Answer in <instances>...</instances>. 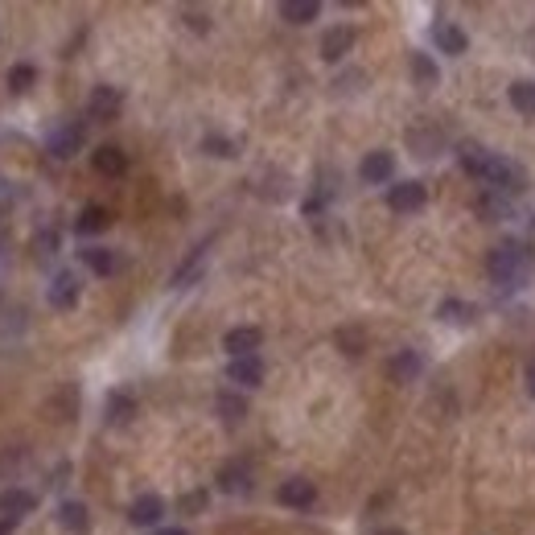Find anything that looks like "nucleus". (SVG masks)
Wrapping results in <instances>:
<instances>
[{"label": "nucleus", "instance_id": "f8f14e48", "mask_svg": "<svg viewBox=\"0 0 535 535\" xmlns=\"http://www.w3.org/2000/svg\"><path fill=\"white\" fill-rule=\"evenodd\" d=\"M226 379L239 387H259L264 383V363H259V354H247V358H231L226 366Z\"/></svg>", "mask_w": 535, "mask_h": 535}, {"label": "nucleus", "instance_id": "423d86ee", "mask_svg": "<svg viewBox=\"0 0 535 535\" xmlns=\"http://www.w3.org/2000/svg\"><path fill=\"white\" fill-rule=\"evenodd\" d=\"M45 300L54 309H75L78 305V276L75 272H58V276L45 284Z\"/></svg>", "mask_w": 535, "mask_h": 535}, {"label": "nucleus", "instance_id": "b1692460", "mask_svg": "<svg viewBox=\"0 0 535 535\" xmlns=\"http://www.w3.org/2000/svg\"><path fill=\"white\" fill-rule=\"evenodd\" d=\"M132 416H136V399H132L128 391H111V396H107V420H111V424H128Z\"/></svg>", "mask_w": 535, "mask_h": 535}, {"label": "nucleus", "instance_id": "a211bd4d", "mask_svg": "<svg viewBox=\"0 0 535 535\" xmlns=\"http://www.w3.org/2000/svg\"><path fill=\"white\" fill-rule=\"evenodd\" d=\"M420 371H424V358H420V350H399L396 358L387 363V374H391L396 383H412Z\"/></svg>", "mask_w": 535, "mask_h": 535}, {"label": "nucleus", "instance_id": "7ed1b4c3", "mask_svg": "<svg viewBox=\"0 0 535 535\" xmlns=\"http://www.w3.org/2000/svg\"><path fill=\"white\" fill-rule=\"evenodd\" d=\"M83 140H86L83 119H66V124H58V128L45 136V152L58 157V160H66V157H75V152L83 149Z\"/></svg>", "mask_w": 535, "mask_h": 535}, {"label": "nucleus", "instance_id": "f3484780", "mask_svg": "<svg viewBox=\"0 0 535 535\" xmlns=\"http://www.w3.org/2000/svg\"><path fill=\"white\" fill-rule=\"evenodd\" d=\"M107 226H111V210H107V206H99V202L83 206V210H78V218H75L78 235H99V231H107Z\"/></svg>", "mask_w": 535, "mask_h": 535}, {"label": "nucleus", "instance_id": "dca6fc26", "mask_svg": "<svg viewBox=\"0 0 535 535\" xmlns=\"http://www.w3.org/2000/svg\"><path fill=\"white\" fill-rule=\"evenodd\" d=\"M33 506H37V498H33L29 490H21V486L0 494V514H4V519H17V523H21L25 514H33Z\"/></svg>", "mask_w": 535, "mask_h": 535}, {"label": "nucleus", "instance_id": "393cba45", "mask_svg": "<svg viewBox=\"0 0 535 535\" xmlns=\"http://www.w3.org/2000/svg\"><path fill=\"white\" fill-rule=\"evenodd\" d=\"M214 407H218V416H223L226 424H239V420L247 416V399H243V396H235V391H218Z\"/></svg>", "mask_w": 535, "mask_h": 535}, {"label": "nucleus", "instance_id": "20e7f679", "mask_svg": "<svg viewBox=\"0 0 535 535\" xmlns=\"http://www.w3.org/2000/svg\"><path fill=\"white\" fill-rule=\"evenodd\" d=\"M124 111V91L119 86H95L91 99H86V116L95 119V124H111V119Z\"/></svg>", "mask_w": 535, "mask_h": 535}, {"label": "nucleus", "instance_id": "5701e85b", "mask_svg": "<svg viewBox=\"0 0 535 535\" xmlns=\"http://www.w3.org/2000/svg\"><path fill=\"white\" fill-rule=\"evenodd\" d=\"M83 264L91 268L95 276H111V272L119 268V256H116V251H107V247H86V251H83Z\"/></svg>", "mask_w": 535, "mask_h": 535}, {"label": "nucleus", "instance_id": "9d476101", "mask_svg": "<svg viewBox=\"0 0 535 535\" xmlns=\"http://www.w3.org/2000/svg\"><path fill=\"white\" fill-rule=\"evenodd\" d=\"M350 50H354V29L350 25H333V29H325V37H321V58H325V62H342Z\"/></svg>", "mask_w": 535, "mask_h": 535}, {"label": "nucleus", "instance_id": "6e6552de", "mask_svg": "<svg viewBox=\"0 0 535 535\" xmlns=\"http://www.w3.org/2000/svg\"><path fill=\"white\" fill-rule=\"evenodd\" d=\"M424 185L420 182H396L391 185V190H387V206H391V210L396 214H412V210H420V206H424Z\"/></svg>", "mask_w": 535, "mask_h": 535}, {"label": "nucleus", "instance_id": "6ab92c4d", "mask_svg": "<svg viewBox=\"0 0 535 535\" xmlns=\"http://www.w3.org/2000/svg\"><path fill=\"white\" fill-rule=\"evenodd\" d=\"M457 160H461V169L470 173V177H482V169H486L490 152L482 149L478 140H461V144H457Z\"/></svg>", "mask_w": 535, "mask_h": 535}, {"label": "nucleus", "instance_id": "2eb2a0df", "mask_svg": "<svg viewBox=\"0 0 535 535\" xmlns=\"http://www.w3.org/2000/svg\"><path fill=\"white\" fill-rule=\"evenodd\" d=\"M160 514H165V498H160V494H140L136 503L128 506V519L136 527H157Z\"/></svg>", "mask_w": 535, "mask_h": 535}, {"label": "nucleus", "instance_id": "f704fd0d", "mask_svg": "<svg viewBox=\"0 0 535 535\" xmlns=\"http://www.w3.org/2000/svg\"><path fill=\"white\" fill-rule=\"evenodd\" d=\"M12 527H17V519H4V514H0V535H12Z\"/></svg>", "mask_w": 535, "mask_h": 535}, {"label": "nucleus", "instance_id": "412c9836", "mask_svg": "<svg viewBox=\"0 0 535 535\" xmlns=\"http://www.w3.org/2000/svg\"><path fill=\"white\" fill-rule=\"evenodd\" d=\"M317 12H321L317 0H284V4H280V17L289 25H309V21H317Z\"/></svg>", "mask_w": 535, "mask_h": 535}, {"label": "nucleus", "instance_id": "ddd939ff", "mask_svg": "<svg viewBox=\"0 0 535 535\" xmlns=\"http://www.w3.org/2000/svg\"><path fill=\"white\" fill-rule=\"evenodd\" d=\"M91 165H95V173H103V177H124V169H128V152L116 149V144H99V149L91 152Z\"/></svg>", "mask_w": 535, "mask_h": 535}, {"label": "nucleus", "instance_id": "aec40b11", "mask_svg": "<svg viewBox=\"0 0 535 535\" xmlns=\"http://www.w3.org/2000/svg\"><path fill=\"white\" fill-rule=\"evenodd\" d=\"M58 523H62L70 535H83L86 527H91V514H86V506H83V503H75V498H66V503L58 506Z\"/></svg>", "mask_w": 535, "mask_h": 535}, {"label": "nucleus", "instance_id": "4c0bfd02", "mask_svg": "<svg viewBox=\"0 0 535 535\" xmlns=\"http://www.w3.org/2000/svg\"><path fill=\"white\" fill-rule=\"evenodd\" d=\"M0 247H4V239H0Z\"/></svg>", "mask_w": 535, "mask_h": 535}, {"label": "nucleus", "instance_id": "a878e982", "mask_svg": "<svg viewBox=\"0 0 535 535\" xmlns=\"http://www.w3.org/2000/svg\"><path fill=\"white\" fill-rule=\"evenodd\" d=\"M473 313H478L473 305H465V300H453V297H449V300H440L437 317H440V321H449V325H470Z\"/></svg>", "mask_w": 535, "mask_h": 535}, {"label": "nucleus", "instance_id": "e433bc0d", "mask_svg": "<svg viewBox=\"0 0 535 535\" xmlns=\"http://www.w3.org/2000/svg\"><path fill=\"white\" fill-rule=\"evenodd\" d=\"M374 535H407V531H399V527H387V531H374Z\"/></svg>", "mask_w": 535, "mask_h": 535}, {"label": "nucleus", "instance_id": "cd10ccee", "mask_svg": "<svg viewBox=\"0 0 535 535\" xmlns=\"http://www.w3.org/2000/svg\"><path fill=\"white\" fill-rule=\"evenodd\" d=\"M33 83H37V66L17 62V66L9 70V91H12V95H25V91H29Z\"/></svg>", "mask_w": 535, "mask_h": 535}, {"label": "nucleus", "instance_id": "bb28decb", "mask_svg": "<svg viewBox=\"0 0 535 535\" xmlns=\"http://www.w3.org/2000/svg\"><path fill=\"white\" fill-rule=\"evenodd\" d=\"M412 78H416L420 86H437V83H440L437 62H432L428 54H412Z\"/></svg>", "mask_w": 535, "mask_h": 535}, {"label": "nucleus", "instance_id": "72a5a7b5", "mask_svg": "<svg viewBox=\"0 0 535 535\" xmlns=\"http://www.w3.org/2000/svg\"><path fill=\"white\" fill-rule=\"evenodd\" d=\"M523 383H527V391H531V396H535V363L527 366V374H523Z\"/></svg>", "mask_w": 535, "mask_h": 535}, {"label": "nucleus", "instance_id": "1a4fd4ad", "mask_svg": "<svg viewBox=\"0 0 535 535\" xmlns=\"http://www.w3.org/2000/svg\"><path fill=\"white\" fill-rule=\"evenodd\" d=\"M259 342H264V333H259L256 325H235V330H226L223 350L231 354V358H247V354L259 350Z\"/></svg>", "mask_w": 535, "mask_h": 535}, {"label": "nucleus", "instance_id": "7c9ffc66", "mask_svg": "<svg viewBox=\"0 0 535 535\" xmlns=\"http://www.w3.org/2000/svg\"><path fill=\"white\" fill-rule=\"evenodd\" d=\"M478 214H490V218H503L506 214V202L498 198L494 190H486V198H478Z\"/></svg>", "mask_w": 535, "mask_h": 535}, {"label": "nucleus", "instance_id": "c756f323", "mask_svg": "<svg viewBox=\"0 0 535 535\" xmlns=\"http://www.w3.org/2000/svg\"><path fill=\"white\" fill-rule=\"evenodd\" d=\"M338 346H342L350 358H358V354L366 350V333L363 330H338Z\"/></svg>", "mask_w": 535, "mask_h": 535}, {"label": "nucleus", "instance_id": "f03ea898", "mask_svg": "<svg viewBox=\"0 0 535 535\" xmlns=\"http://www.w3.org/2000/svg\"><path fill=\"white\" fill-rule=\"evenodd\" d=\"M478 182H486V190H523V169H519L514 160L490 152V160H486V169H482Z\"/></svg>", "mask_w": 535, "mask_h": 535}, {"label": "nucleus", "instance_id": "39448f33", "mask_svg": "<svg viewBox=\"0 0 535 535\" xmlns=\"http://www.w3.org/2000/svg\"><path fill=\"white\" fill-rule=\"evenodd\" d=\"M391 173H396V157L387 149H374L363 157V165H358V177H363L366 185H383L391 182Z\"/></svg>", "mask_w": 535, "mask_h": 535}, {"label": "nucleus", "instance_id": "2f4dec72", "mask_svg": "<svg viewBox=\"0 0 535 535\" xmlns=\"http://www.w3.org/2000/svg\"><path fill=\"white\" fill-rule=\"evenodd\" d=\"M202 506H206V494H202V490H193V494H182V503H177V511L193 514V511H202Z\"/></svg>", "mask_w": 535, "mask_h": 535}, {"label": "nucleus", "instance_id": "4be33fe9", "mask_svg": "<svg viewBox=\"0 0 535 535\" xmlns=\"http://www.w3.org/2000/svg\"><path fill=\"white\" fill-rule=\"evenodd\" d=\"M506 99H511V107L519 111V116H535V83H531V78H519V83H511Z\"/></svg>", "mask_w": 535, "mask_h": 535}, {"label": "nucleus", "instance_id": "4468645a", "mask_svg": "<svg viewBox=\"0 0 535 535\" xmlns=\"http://www.w3.org/2000/svg\"><path fill=\"white\" fill-rule=\"evenodd\" d=\"M214 482H218L223 494H243V490H251V465H247V461H226Z\"/></svg>", "mask_w": 535, "mask_h": 535}, {"label": "nucleus", "instance_id": "9b49d317", "mask_svg": "<svg viewBox=\"0 0 535 535\" xmlns=\"http://www.w3.org/2000/svg\"><path fill=\"white\" fill-rule=\"evenodd\" d=\"M432 42H437L440 54H453V58L470 50V37H465V29H461V25H453V21H437V25H432Z\"/></svg>", "mask_w": 535, "mask_h": 535}, {"label": "nucleus", "instance_id": "c85d7f7f", "mask_svg": "<svg viewBox=\"0 0 535 535\" xmlns=\"http://www.w3.org/2000/svg\"><path fill=\"white\" fill-rule=\"evenodd\" d=\"M235 149H239L235 140H231V136H218V132L202 140V152H206V157H223V160H226V157H235Z\"/></svg>", "mask_w": 535, "mask_h": 535}, {"label": "nucleus", "instance_id": "473e14b6", "mask_svg": "<svg viewBox=\"0 0 535 535\" xmlns=\"http://www.w3.org/2000/svg\"><path fill=\"white\" fill-rule=\"evenodd\" d=\"M33 247H37V256H54V251H58V235H54V231H45V235H37V243H33Z\"/></svg>", "mask_w": 535, "mask_h": 535}, {"label": "nucleus", "instance_id": "c9c22d12", "mask_svg": "<svg viewBox=\"0 0 535 535\" xmlns=\"http://www.w3.org/2000/svg\"><path fill=\"white\" fill-rule=\"evenodd\" d=\"M157 535H185L182 527H165V531H157Z\"/></svg>", "mask_w": 535, "mask_h": 535}, {"label": "nucleus", "instance_id": "0eeeda50", "mask_svg": "<svg viewBox=\"0 0 535 535\" xmlns=\"http://www.w3.org/2000/svg\"><path fill=\"white\" fill-rule=\"evenodd\" d=\"M276 498L284 506H292V511H309L313 503H317V486H313L309 478H289L284 486L276 490Z\"/></svg>", "mask_w": 535, "mask_h": 535}, {"label": "nucleus", "instance_id": "f257e3e1", "mask_svg": "<svg viewBox=\"0 0 535 535\" xmlns=\"http://www.w3.org/2000/svg\"><path fill=\"white\" fill-rule=\"evenodd\" d=\"M527 268H531V259H527V247H519V243H498L490 256H486V272H490V280L503 284V289H514V284L527 276Z\"/></svg>", "mask_w": 535, "mask_h": 535}]
</instances>
